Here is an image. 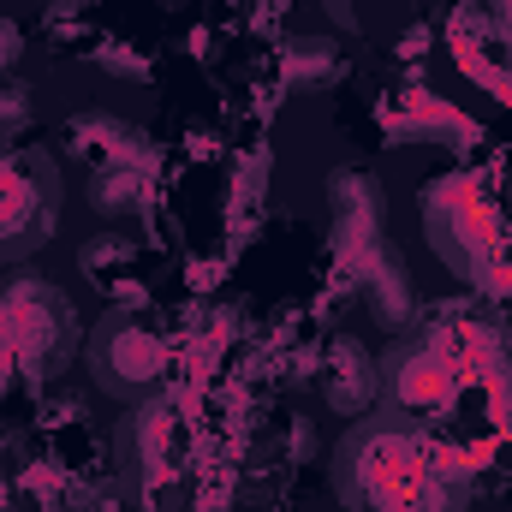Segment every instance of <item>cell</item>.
<instances>
[{"instance_id":"1","label":"cell","mask_w":512,"mask_h":512,"mask_svg":"<svg viewBox=\"0 0 512 512\" xmlns=\"http://www.w3.org/2000/svg\"><path fill=\"white\" fill-rule=\"evenodd\" d=\"M48 197H54V173L36 167V155H12L0 161V245H30L48 227Z\"/></svg>"},{"instance_id":"2","label":"cell","mask_w":512,"mask_h":512,"mask_svg":"<svg viewBox=\"0 0 512 512\" xmlns=\"http://www.w3.org/2000/svg\"><path fill=\"white\" fill-rule=\"evenodd\" d=\"M161 364H167L161 340H155V334H143L137 322H120V328H108V334H102V376H108V382L143 387V382H155V376H161Z\"/></svg>"},{"instance_id":"3","label":"cell","mask_w":512,"mask_h":512,"mask_svg":"<svg viewBox=\"0 0 512 512\" xmlns=\"http://www.w3.org/2000/svg\"><path fill=\"white\" fill-rule=\"evenodd\" d=\"M393 387L405 405H447L453 399V370L441 346H417L405 364H393Z\"/></svg>"},{"instance_id":"4","label":"cell","mask_w":512,"mask_h":512,"mask_svg":"<svg viewBox=\"0 0 512 512\" xmlns=\"http://www.w3.org/2000/svg\"><path fill=\"white\" fill-rule=\"evenodd\" d=\"M387 126L399 137H465V120L453 102L429 96V90H405L393 108H387Z\"/></svg>"},{"instance_id":"5","label":"cell","mask_w":512,"mask_h":512,"mask_svg":"<svg viewBox=\"0 0 512 512\" xmlns=\"http://www.w3.org/2000/svg\"><path fill=\"white\" fill-rule=\"evenodd\" d=\"M370 364H364V352L358 346H334V376H328V399L340 405V411H364L370 405Z\"/></svg>"},{"instance_id":"6","label":"cell","mask_w":512,"mask_h":512,"mask_svg":"<svg viewBox=\"0 0 512 512\" xmlns=\"http://www.w3.org/2000/svg\"><path fill=\"white\" fill-rule=\"evenodd\" d=\"M334 72H340V60H334V48H328V42H298V48L286 54V78H292V84H304V90L328 84Z\"/></svg>"},{"instance_id":"7","label":"cell","mask_w":512,"mask_h":512,"mask_svg":"<svg viewBox=\"0 0 512 512\" xmlns=\"http://www.w3.org/2000/svg\"><path fill=\"white\" fill-rule=\"evenodd\" d=\"M12 54H18V30H12V24L0 18V72L12 66Z\"/></svg>"}]
</instances>
